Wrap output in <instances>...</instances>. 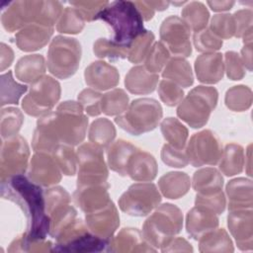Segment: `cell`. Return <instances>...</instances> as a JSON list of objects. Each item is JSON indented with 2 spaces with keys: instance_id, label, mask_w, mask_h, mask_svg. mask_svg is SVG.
Instances as JSON below:
<instances>
[{
  "instance_id": "1f68e13d",
  "label": "cell",
  "mask_w": 253,
  "mask_h": 253,
  "mask_svg": "<svg viewBox=\"0 0 253 253\" xmlns=\"http://www.w3.org/2000/svg\"><path fill=\"white\" fill-rule=\"evenodd\" d=\"M244 158L242 146L236 143H229L222 150L219 159V170L225 176L239 174L243 170Z\"/></svg>"
},
{
  "instance_id": "836d02e7",
  "label": "cell",
  "mask_w": 253,
  "mask_h": 253,
  "mask_svg": "<svg viewBox=\"0 0 253 253\" xmlns=\"http://www.w3.org/2000/svg\"><path fill=\"white\" fill-rule=\"evenodd\" d=\"M88 137L92 144L102 149L108 148L116 137V127L108 119H97L90 126Z\"/></svg>"
},
{
  "instance_id": "7a4b0ae2",
  "label": "cell",
  "mask_w": 253,
  "mask_h": 253,
  "mask_svg": "<svg viewBox=\"0 0 253 253\" xmlns=\"http://www.w3.org/2000/svg\"><path fill=\"white\" fill-rule=\"evenodd\" d=\"M44 120L58 144L74 146L85 138L88 119L79 102H62L55 112L45 114Z\"/></svg>"
},
{
  "instance_id": "680465c9",
  "label": "cell",
  "mask_w": 253,
  "mask_h": 253,
  "mask_svg": "<svg viewBox=\"0 0 253 253\" xmlns=\"http://www.w3.org/2000/svg\"><path fill=\"white\" fill-rule=\"evenodd\" d=\"M162 252H175V251H185V252H192L193 247L191 244L182 237L172 238L166 245L160 248Z\"/></svg>"
},
{
  "instance_id": "603a6c76",
  "label": "cell",
  "mask_w": 253,
  "mask_h": 253,
  "mask_svg": "<svg viewBox=\"0 0 253 253\" xmlns=\"http://www.w3.org/2000/svg\"><path fill=\"white\" fill-rule=\"evenodd\" d=\"M217 214L204 208L191 209L186 216V229L188 234L195 240H199L207 232L217 228Z\"/></svg>"
},
{
  "instance_id": "11a10c76",
  "label": "cell",
  "mask_w": 253,
  "mask_h": 253,
  "mask_svg": "<svg viewBox=\"0 0 253 253\" xmlns=\"http://www.w3.org/2000/svg\"><path fill=\"white\" fill-rule=\"evenodd\" d=\"M75 7L85 21L97 20L99 13L109 4L108 1H72L69 2Z\"/></svg>"
},
{
  "instance_id": "277c9868",
  "label": "cell",
  "mask_w": 253,
  "mask_h": 253,
  "mask_svg": "<svg viewBox=\"0 0 253 253\" xmlns=\"http://www.w3.org/2000/svg\"><path fill=\"white\" fill-rule=\"evenodd\" d=\"M183 226V214L179 208L172 204H163L144 221L142 235L155 249L166 245Z\"/></svg>"
},
{
  "instance_id": "ab89813d",
  "label": "cell",
  "mask_w": 253,
  "mask_h": 253,
  "mask_svg": "<svg viewBox=\"0 0 253 253\" xmlns=\"http://www.w3.org/2000/svg\"><path fill=\"white\" fill-rule=\"evenodd\" d=\"M224 102L226 107L234 112H243L252 104L251 89L245 85L233 86L226 91Z\"/></svg>"
},
{
  "instance_id": "7bdbcfd3",
  "label": "cell",
  "mask_w": 253,
  "mask_h": 253,
  "mask_svg": "<svg viewBox=\"0 0 253 253\" xmlns=\"http://www.w3.org/2000/svg\"><path fill=\"white\" fill-rule=\"evenodd\" d=\"M170 59V52L161 42H156L151 45L145 59L144 67L153 74H158Z\"/></svg>"
},
{
  "instance_id": "f907efd6",
  "label": "cell",
  "mask_w": 253,
  "mask_h": 253,
  "mask_svg": "<svg viewBox=\"0 0 253 253\" xmlns=\"http://www.w3.org/2000/svg\"><path fill=\"white\" fill-rule=\"evenodd\" d=\"M102 94L90 88L82 90L78 95V102L83 108V111L90 117L99 116L102 113L101 101Z\"/></svg>"
},
{
  "instance_id": "8fae6325",
  "label": "cell",
  "mask_w": 253,
  "mask_h": 253,
  "mask_svg": "<svg viewBox=\"0 0 253 253\" xmlns=\"http://www.w3.org/2000/svg\"><path fill=\"white\" fill-rule=\"evenodd\" d=\"M161 202V195L152 183L132 184L120 198L122 211L132 216H145Z\"/></svg>"
},
{
  "instance_id": "9f6ffc18",
  "label": "cell",
  "mask_w": 253,
  "mask_h": 253,
  "mask_svg": "<svg viewBox=\"0 0 253 253\" xmlns=\"http://www.w3.org/2000/svg\"><path fill=\"white\" fill-rule=\"evenodd\" d=\"M225 57V71L226 75L231 80H240L245 75V67L237 52L226 51Z\"/></svg>"
},
{
  "instance_id": "e7e4bbea",
  "label": "cell",
  "mask_w": 253,
  "mask_h": 253,
  "mask_svg": "<svg viewBox=\"0 0 253 253\" xmlns=\"http://www.w3.org/2000/svg\"><path fill=\"white\" fill-rule=\"evenodd\" d=\"M148 3L150 4V6L155 10H158V11H163L165 9L168 8L169 6V2L167 1H148Z\"/></svg>"
},
{
  "instance_id": "c3c4849f",
  "label": "cell",
  "mask_w": 253,
  "mask_h": 253,
  "mask_svg": "<svg viewBox=\"0 0 253 253\" xmlns=\"http://www.w3.org/2000/svg\"><path fill=\"white\" fill-rule=\"evenodd\" d=\"M196 207L204 208L216 214H220L225 210L226 201L224 194L221 190L211 193H197L195 200Z\"/></svg>"
},
{
  "instance_id": "681fc988",
  "label": "cell",
  "mask_w": 253,
  "mask_h": 253,
  "mask_svg": "<svg viewBox=\"0 0 253 253\" xmlns=\"http://www.w3.org/2000/svg\"><path fill=\"white\" fill-rule=\"evenodd\" d=\"M194 45L200 52L211 53L218 50L222 46V40L217 38L210 29H204L194 35Z\"/></svg>"
},
{
  "instance_id": "484cf974",
  "label": "cell",
  "mask_w": 253,
  "mask_h": 253,
  "mask_svg": "<svg viewBox=\"0 0 253 253\" xmlns=\"http://www.w3.org/2000/svg\"><path fill=\"white\" fill-rule=\"evenodd\" d=\"M158 79V74L150 73L144 65H137L130 68L126 75L125 85L131 94L144 95L155 90Z\"/></svg>"
},
{
  "instance_id": "4dcf8cb0",
  "label": "cell",
  "mask_w": 253,
  "mask_h": 253,
  "mask_svg": "<svg viewBox=\"0 0 253 253\" xmlns=\"http://www.w3.org/2000/svg\"><path fill=\"white\" fill-rule=\"evenodd\" d=\"M162 77L184 88L190 87L194 83L191 65L186 59L179 56H174L168 60L162 71Z\"/></svg>"
},
{
  "instance_id": "8d00e7d4",
  "label": "cell",
  "mask_w": 253,
  "mask_h": 253,
  "mask_svg": "<svg viewBox=\"0 0 253 253\" xmlns=\"http://www.w3.org/2000/svg\"><path fill=\"white\" fill-rule=\"evenodd\" d=\"M160 127L163 137L170 145L176 148H185L189 133L187 127L179 120L171 117L166 118L162 121Z\"/></svg>"
},
{
  "instance_id": "f546056e",
  "label": "cell",
  "mask_w": 253,
  "mask_h": 253,
  "mask_svg": "<svg viewBox=\"0 0 253 253\" xmlns=\"http://www.w3.org/2000/svg\"><path fill=\"white\" fill-rule=\"evenodd\" d=\"M190 177L184 172H168L158 181L162 195L167 199L176 200L186 195L190 189Z\"/></svg>"
},
{
  "instance_id": "f35d334b",
  "label": "cell",
  "mask_w": 253,
  "mask_h": 253,
  "mask_svg": "<svg viewBox=\"0 0 253 253\" xmlns=\"http://www.w3.org/2000/svg\"><path fill=\"white\" fill-rule=\"evenodd\" d=\"M24 122L23 113L18 108H3L1 110L0 129L2 139H7L18 135Z\"/></svg>"
},
{
  "instance_id": "91938a15",
  "label": "cell",
  "mask_w": 253,
  "mask_h": 253,
  "mask_svg": "<svg viewBox=\"0 0 253 253\" xmlns=\"http://www.w3.org/2000/svg\"><path fill=\"white\" fill-rule=\"evenodd\" d=\"M0 57H1V71H4L7 67H9L13 61L14 58V52L12 50V48L5 44L4 42H1L0 45Z\"/></svg>"
},
{
  "instance_id": "4316f807",
  "label": "cell",
  "mask_w": 253,
  "mask_h": 253,
  "mask_svg": "<svg viewBox=\"0 0 253 253\" xmlns=\"http://www.w3.org/2000/svg\"><path fill=\"white\" fill-rule=\"evenodd\" d=\"M157 163L155 158L139 149L131 156L127 165V175L138 182H150L157 175Z\"/></svg>"
},
{
  "instance_id": "816d5d0a",
  "label": "cell",
  "mask_w": 253,
  "mask_h": 253,
  "mask_svg": "<svg viewBox=\"0 0 253 253\" xmlns=\"http://www.w3.org/2000/svg\"><path fill=\"white\" fill-rule=\"evenodd\" d=\"M45 202V211L49 216L55 210L70 203L69 194L62 187L56 186L43 192Z\"/></svg>"
},
{
  "instance_id": "2e32d148",
  "label": "cell",
  "mask_w": 253,
  "mask_h": 253,
  "mask_svg": "<svg viewBox=\"0 0 253 253\" xmlns=\"http://www.w3.org/2000/svg\"><path fill=\"white\" fill-rule=\"evenodd\" d=\"M62 172L51 153L36 152L30 161L28 178L42 187H49L61 180Z\"/></svg>"
},
{
  "instance_id": "f6af8a7d",
  "label": "cell",
  "mask_w": 253,
  "mask_h": 253,
  "mask_svg": "<svg viewBox=\"0 0 253 253\" xmlns=\"http://www.w3.org/2000/svg\"><path fill=\"white\" fill-rule=\"evenodd\" d=\"M93 51L100 58H109L110 60L123 59L127 56L128 47L122 46L112 40L98 39L93 45Z\"/></svg>"
},
{
  "instance_id": "8992f818",
  "label": "cell",
  "mask_w": 253,
  "mask_h": 253,
  "mask_svg": "<svg viewBox=\"0 0 253 253\" xmlns=\"http://www.w3.org/2000/svg\"><path fill=\"white\" fill-rule=\"evenodd\" d=\"M218 93L214 87L197 86L179 103L177 116L193 128L204 126L217 104Z\"/></svg>"
},
{
  "instance_id": "d590c367",
  "label": "cell",
  "mask_w": 253,
  "mask_h": 253,
  "mask_svg": "<svg viewBox=\"0 0 253 253\" xmlns=\"http://www.w3.org/2000/svg\"><path fill=\"white\" fill-rule=\"evenodd\" d=\"M210 13L206 6L201 2H190L182 10V20L190 31L198 33L206 29Z\"/></svg>"
},
{
  "instance_id": "6f0895ef",
  "label": "cell",
  "mask_w": 253,
  "mask_h": 253,
  "mask_svg": "<svg viewBox=\"0 0 253 253\" xmlns=\"http://www.w3.org/2000/svg\"><path fill=\"white\" fill-rule=\"evenodd\" d=\"M235 23V37L241 38L252 32V11L251 10H239L233 15Z\"/></svg>"
},
{
  "instance_id": "60d3db41",
  "label": "cell",
  "mask_w": 253,
  "mask_h": 253,
  "mask_svg": "<svg viewBox=\"0 0 253 253\" xmlns=\"http://www.w3.org/2000/svg\"><path fill=\"white\" fill-rule=\"evenodd\" d=\"M28 90L26 85L19 84L8 71L1 75V106L8 104H18L20 97Z\"/></svg>"
},
{
  "instance_id": "f1b7e54d",
  "label": "cell",
  "mask_w": 253,
  "mask_h": 253,
  "mask_svg": "<svg viewBox=\"0 0 253 253\" xmlns=\"http://www.w3.org/2000/svg\"><path fill=\"white\" fill-rule=\"evenodd\" d=\"M45 72L44 57L41 54H29L21 57L16 66V77L25 83H35Z\"/></svg>"
},
{
  "instance_id": "d4e9b609",
  "label": "cell",
  "mask_w": 253,
  "mask_h": 253,
  "mask_svg": "<svg viewBox=\"0 0 253 253\" xmlns=\"http://www.w3.org/2000/svg\"><path fill=\"white\" fill-rule=\"evenodd\" d=\"M228 210H252V182L245 178H236L226 185Z\"/></svg>"
},
{
  "instance_id": "5bb4252c",
  "label": "cell",
  "mask_w": 253,
  "mask_h": 253,
  "mask_svg": "<svg viewBox=\"0 0 253 253\" xmlns=\"http://www.w3.org/2000/svg\"><path fill=\"white\" fill-rule=\"evenodd\" d=\"M190 32V29L181 18L170 16L161 24L160 40L174 56L188 57L192 53Z\"/></svg>"
},
{
  "instance_id": "db71d44e",
  "label": "cell",
  "mask_w": 253,
  "mask_h": 253,
  "mask_svg": "<svg viewBox=\"0 0 253 253\" xmlns=\"http://www.w3.org/2000/svg\"><path fill=\"white\" fill-rule=\"evenodd\" d=\"M161 159L169 167L183 168L189 164L186 149L176 148L169 143L163 145L161 149Z\"/></svg>"
},
{
  "instance_id": "3957f363",
  "label": "cell",
  "mask_w": 253,
  "mask_h": 253,
  "mask_svg": "<svg viewBox=\"0 0 253 253\" xmlns=\"http://www.w3.org/2000/svg\"><path fill=\"white\" fill-rule=\"evenodd\" d=\"M106 22L114 32L113 42L129 47L132 41L144 30L143 19L134 2L115 1L109 3L97 16V20Z\"/></svg>"
},
{
  "instance_id": "d6a6232c",
  "label": "cell",
  "mask_w": 253,
  "mask_h": 253,
  "mask_svg": "<svg viewBox=\"0 0 253 253\" xmlns=\"http://www.w3.org/2000/svg\"><path fill=\"white\" fill-rule=\"evenodd\" d=\"M201 252H233L232 241L223 228L213 229L199 239Z\"/></svg>"
},
{
  "instance_id": "bcb514c9",
  "label": "cell",
  "mask_w": 253,
  "mask_h": 253,
  "mask_svg": "<svg viewBox=\"0 0 253 253\" xmlns=\"http://www.w3.org/2000/svg\"><path fill=\"white\" fill-rule=\"evenodd\" d=\"M153 42L154 35L150 31H145L135 38L128 47V60L132 63H140L144 60Z\"/></svg>"
},
{
  "instance_id": "9c48e42d",
  "label": "cell",
  "mask_w": 253,
  "mask_h": 253,
  "mask_svg": "<svg viewBox=\"0 0 253 253\" xmlns=\"http://www.w3.org/2000/svg\"><path fill=\"white\" fill-rule=\"evenodd\" d=\"M60 84L51 76L44 75L32 84L22 101V108L32 117H42L54 107L60 98Z\"/></svg>"
},
{
  "instance_id": "5b68a950",
  "label": "cell",
  "mask_w": 253,
  "mask_h": 253,
  "mask_svg": "<svg viewBox=\"0 0 253 253\" xmlns=\"http://www.w3.org/2000/svg\"><path fill=\"white\" fill-rule=\"evenodd\" d=\"M163 115L161 105L151 98L133 100L126 111L116 117V124L132 135L153 130Z\"/></svg>"
},
{
  "instance_id": "ba28073f",
  "label": "cell",
  "mask_w": 253,
  "mask_h": 253,
  "mask_svg": "<svg viewBox=\"0 0 253 253\" xmlns=\"http://www.w3.org/2000/svg\"><path fill=\"white\" fill-rule=\"evenodd\" d=\"M55 239V252H101L107 250L110 242L92 233L80 218L70 222Z\"/></svg>"
},
{
  "instance_id": "7dc6e473",
  "label": "cell",
  "mask_w": 253,
  "mask_h": 253,
  "mask_svg": "<svg viewBox=\"0 0 253 253\" xmlns=\"http://www.w3.org/2000/svg\"><path fill=\"white\" fill-rule=\"evenodd\" d=\"M210 30L220 40H228L235 37V23L230 14H218L211 18Z\"/></svg>"
},
{
  "instance_id": "74e56055",
  "label": "cell",
  "mask_w": 253,
  "mask_h": 253,
  "mask_svg": "<svg viewBox=\"0 0 253 253\" xmlns=\"http://www.w3.org/2000/svg\"><path fill=\"white\" fill-rule=\"evenodd\" d=\"M128 107V96L125 90L117 88L102 96L101 109L107 116H119L126 111Z\"/></svg>"
},
{
  "instance_id": "94428289",
  "label": "cell",
  "mask_w": 253,
  "mask_h": 253,
  "mask_svg": "<svg viewBox=\"0 0 253 253\" xmlns=\"http://www.w3.org/2000/svg\"><path fill=\"white\" fill-rule=\"evenodd\" d=\"M135 6L137 7L139 13L142 16V19L144 21H149L153 18L154 15V9L150 6L148 1H135Z\"/></svg>"
},
{
  "instance_id": "9a60e30c",
  "label": "cell",
  "mask_w": 253,
  "mask_h": 253,
  "mask_svg": "<svg viewBox=\"0 0 253 253\" xmlns=\"http://www.w3.org/2000/svg\"><path fill=\"white\" fill-rule=\"evenodd\" d=\"M42 1H15L12 2L2 14L3 28L13 33L17 30L37 24L40 18Z\"/></svg>"
},
{
  "instance_id": "4fadbf2b",
  "label": "cell",
  "mask_w": 253,
  "mask_h": 253,
  "mask_svg": "<svg viewBox=\"0 0 253 253\" xmlns=\"http://www.w3.org/2000/svg\"><path fill=\"white\" fill-rule=\"evenodd\" d=\"M186 152L189 163L194 167H200L216 164L220 159L222 148L215 134L210 129H205L192 135Z\"/></svg>"
},
{
  "instance_id": "d6986e66",
  "label": "cell",
  "mask_w": 253,
  "mask_h": 253,
  "mask_svg": "<svg viewBox=\"0 0 253 253\" xmlns=\"http://www.w3.org/2000/svg\"><path fill=\"white\" fill-rule=\"evenodd\" d=\"M108 189L107 183L77 187L73 194L75 204L86 213L98 211L111 202Z\"/></svg>"
},
{
  "instance_id": "ffe728a7",
  "label": "cell",
  "mask_w": 253,
  "mask_h": 253,
  "mask_svg": "<svg viewBox=\"0 0 253 253\" xmlns=\"http://www.w3.org/2000/svg\"><path fill=\"white\" fill-rule=\"evenodd\" d=\"M107 251L111 252H155L137 228L126 227L110 239Z\"/></svg>"
},
{
  "instance_id": "7c38bea8",
  "label": "cell",
  "mask_w": 253,
  "mask_h": 253,
  "mask_svg": "<svg viewBox=\"0 0 253 253\" xmlns=\"http://www.w3.org/2000/svg\"><path fill=\"white\" fill-rule=\"evenodd\" d=\"M30 150L26 139L21 135L2 139L0 156L1 181L22 175L28 167Z\"/></svg>"
},
{
  "instance_id": "6da1fadb",
  "label": "cell",
  "mask_w": 253,
  "mask_h": 253,
  "mask_svg": "<svg viewBox=\"0 0 253 253\" xmlns=\"http://www.w3.org/2000/svg\"><path fill=\"white\" fill-rule=\"evenodd\" d=\"M1 197L18 205L28 221L25 235L30 240L45 239L50 219L45 211L42 189L28 177L17 175L1 181Z\"/></svg>"
},
{
  "instance_id": "52a82bcc",
  "label": "cell",
  "mask_w": 253,
  "mask_h": 253,
  "mask_svg": "<svg viewBox=\"0 0 253 253\" xmlns=\"http://www.w3.org/2000/svg\"><path fill=\"white\" fill-rule=\"evenodd\" d=\"M81 52V44L76 39L56 36L47 51L49 72L60 79L71 77L79 67Z\"/></svg>"
},
{
  "instance_id": "b9f144b4",
  "label": "cell",
  "mask_w": 253,
  "mask_h": 253,
  "mask_svg": "<svg viewBox=\"0 0 253 253\" xmlns=\"http://www.w3.org/2000/svg\"><path fill=\"white\" fill-rule=\"evenodd\" d=\"M62 174L73 176L77 168V155L71 145L59 144L51 152Z\"/></svg>"
},
{
  "instance_id": "6125c7cd",
  "label": "cell",
  "mask_w": 253,
  "mask_h": 253,
  "mask_svg": "<svg viewBox=\"0 0 253 253\" xmlns=\"http://www.w3.org/2000/svg\"><path fill=\"white\" fill-rule=\"evenodd\" d=\"M241 60L245 68L249 71L252 70V42L244 43L243 48L241 49Z\"/></svg>"
},
{
  "instance_id": "83f0119b",
  "label": "cell",
  "mask_w": 253,
  "mask_h": 253,
  "mask_svg": "<svg viewBox=\"0 0 253 253\" xmlns=\"http://www.w3.org/2000/svg\"><path fill=\"white\" fill-rule=\"evenodd\" d=\"M137 150L136 146L130 142L124 139H118L113 142L107 150L109 167L121 176H126L128 162Z\"/></svg>"
},
{
  "instance_id": "f5cc1de1",
  "label": "cell",
  "mask_w": 253,
  "mask_h": 253,
  "mask_svg": "<svg viewBox=\"0 0 253 253\" xmlns=\"http://www.w3.org/2000/svg\"><path fill=\"white\" fill-rule=\"evenodd\" d=\"M158 94L161 101L170 107L179 104L184 97V91L176 83L169 80H161L158 86Z\"/></svg>"
},
{
  "instance_id": "ee69618b",
  "label": "cell",
  "mask_w": 253,
  "mask_h": 253,
  "mask_svg": "<svg viewBox=\"0 0 253 253\" xmlns=\"http://www.w3.org/2000/svg\"><path fill=\"white\" fill-rule=\"evenodd\" d=\"M85 20L75 7H66L62 12L56 30L63 34H78L84 28Z\"/></svg>"
},
{
  "instance_id": "e575fe53",
  "label": "cell",
  "mask_w": 253,
  "mask_h": 253,
  "mask_svg": "<svg viewBox=\"0 0 253 253\" xmlns=\"http://www.w3.org/2000/svg\"><path fill=\"white\" fill-rule=\"evenodd\" d=\"M223 178L215 168H202L194 173L193 188L197 193L205 194L222 189Z\"/></svg>"
},
{
  "instance_id": "7402d4cb",
  "label": "cell",
  "mask_w": 253,
  "mask_h": 253,
  "mask_svg": "<svg viewBox=\"0 0 253 253\" xmlns=\"http://www.w3.org/2000/svg\"><path fill=\"white\" fill-rule=\"evenodd\" d=\"M195 71L200 82L215 84L223 77L224 63L222 54L219 52L204 53L195 60Z\"/></svg>"
},
{
  "instance_id": "cb8c5ba5",
  "label": "cell",
  "mask_w": 253,
  "mask_h": 253,
  "mask_svg": "<svg viewBox=\"0 0 253 253\" xmlns=\"http://www.w3.org/2000/svg\"><path fill=\"white\" fill-rule=\"evenodd\" d=\"M52 34L53 28L31 24L16 34V44L23 51H35L44 46Z\"/></svg>"
},
{
  "instance_id": "e0dca14e",
  "label": "cell",
  "mask_w": 253,
  "mask_h": 253,
  "mask_svg": "<svg viewBox=\"0 0 253 253\" xmlns=\"http://www.w3.org/2000/svg\"><path fill=\"white\" fill-rule=\"evenodd\" d=\"M85 223L92 233L110 240L120 224L118 210L111 201L106 207L86 213Z\"/></svg>"
},
{
  "instance_id": "be15d7a7",
  "label": "cell",
  "mask_w": 253,
  "mask_h": 253,
  "mask_svg": "<svg viewBox=\"0 0 253 253\" xmlns=\"http://www.w3.org/2000/svg\"><path fill=\"white\" fill-rule=\"evenodd\" d=\"M234 4V1H208V5L215 12L230 10Z\"/></svg>"
},
{
  "instance_id": "ac0fdd59",
  "label": "cell",
  "mask_w": 253,
  "mask_h": 253,
  "mask_svg": "<svg viewBox=\"0 0 253 253\" xmlns=\"http://www.w3.org/2000/svg\"><path fill=\"white\" fill-rule=\"evenodd\" d=\"M227 225L240 250L253 248V215L252 210H237L229 211Z\"/></svg>"
},
{
  "instance_id": "30bf717a",
  "label": "cell",
  "mask_w": 253,
  "mask_h": 253,
  "mask_svg": "<svg viewBox=\"0 0 253 253\" xmlns=\"http://www.w3.org/2000/svg\"><path fill=\"white\" fill-rule=\"evenodd\" d=\"M78 177L77 187L107 183L108 169L103 149L90 143L81 144L76 152Z\"/></svg>"
},
{
  "instance_id": "44dd1931",
  "label": "cell",
  "mask_w": 253,
  "mask_h": 253,
  "mask_svg": "<svg viewBox=\"0 0 253 253\" xmlns=\"http://www.w3.org/2000/svg\"><path fill=\"white\" fill-rule=\"evenodd\" d=\"M85 82L94 90H108L120 82V74L116 67L105 61H94L84 71Z\"/></svg>"
}]
</instances>
